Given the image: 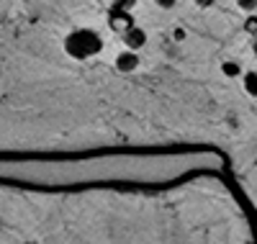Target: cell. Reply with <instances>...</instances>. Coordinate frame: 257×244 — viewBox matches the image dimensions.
Masks as SVG:
<instances>
[{
  "mask_svg": "<svg viewBox=\"0 0 257 244\" xmlns=\"http://www.w3.org/2000/svg\"><path fill=\"white\" fill-rule=\"evenodd\" d=\"M100 49H103V39L93 29H75L64 36V52L72 59L85 62V59L100 54Z\"/></svg>",
  "mask_w": 257,
  "mask_h": 244,
  "instance_id": "cell-1",
  "label": "cell"
},
{
  "mask_svg": "<svg viewBox=\"0 0 257 244\" xmlns=\"http://www.w3.org/2000/svg\"><path fill=\"white\" fill-rule=\"evenodd\" d=\"M108 26H111V31H116V34L123 36L128 29H134L137 24H134V18H132V13H128V11L111 8V11H108Z\"/></svg>",
  "mask_w": 257,
  "mask_h": 244,
  "instance_id": "cell-2",
  "label": "cell"
},
{
  "mask_svg": "<svg viewBox=\"0 0 257 244\" xmlns=\"http://www.w3.org/2000/svg\"><path fill=\"white\" fill-rule=\"evenodd\" d=\"M121 39H123V47H126L128 52H139V49H144V47H147V31H144V29H139V26L128 29Z\"/></svg>",
  "mask_w": 257,
  "mask_h": 244,
  "instance_id": "cell-3",
  "label": "cell"
},
{
  "mask_svg": "<svg viewBox=\"0 0 257 244\" xmlns=\"http://www.w3.org/2000/svg\"><path fill=\"white\" fill-rule=\"evenodd\" d=\"M139 67V54L137 52H121L118 57H116V70L121 72V75H132L134 70Z\"/></svg>",
  "mask_w": 257,
  "mask_h": 244,
  "instance_id": "cell-4",
  "label": "cell"
},
{
  "mask_svg": "<svg viewBox=\"0 0 257 244\" xmlns=\"http://www.w3.org/2000/svg\"><path fill=\"white\" fill-rule=\"evenodd\" d=\"M221 75H224V77H229V80L244 77V72H242V64H239L237 59H224V62H221Z\"/></svg>",
  "mask_w": 257,
  "mask_h": 244,
  "instance_id": "cell-5",
  "label": "cell"
},
{
  "mask_svg": "<svg viewBox=\"0 0 257 244\" xmlns=\"http://www.w3.org/2000/svg\"><path fill=\"white\" fill-rule=\"evenodd\" d=\"M244 90L247 95L257 98V72H244Z\"/></svg>",
  "mask_w": 257,
  "mask_h": 244,
  "instance_id": "cell-6",
  "label": "cell"
},
{
  "mask_svg": "<svg viewBox=\"0 0 257 244\" xmlns=\"http://www.w3.org/2000/svg\"><path fill=\"white\" fill-rule=\"evenodd\" d=\"M244 31H247L252 39H257V16H254V13L244 18Z\"/></svg>",
  "mask_w": 257,
  "mask_h": 244,
  "instance_id": "cell-7",
  "label": "cell"
},
{
  "mask_svg": "<svg viewBox=\"0 0 257 244\" xmlns=\"http://www.w3.org/2000/svg\"><path fill=\"white\" fill-rule=\"evenodd\" d=\"M237 8H242L247 16H252L257 11V0H237Z\"/></svg>",
  "mask_w": 257,
  "mask_h": 244,
  "instance_id": "cell-8",
  "label": "cell"
},
{
  "mask_svg": "<svg viewBox=\"0 0 257 244\" xmlns=\"http://www.w3.org/2000/svg\"><path fill=\"white\" fill-rule=\"evenodd\" d=\"M111 8H121V11H132L137 6V0H111Z\"/></svg>",
  "mask_w": 257,
  "mask_h": 244,
  "instance_id": "cell-9",
  "label": "cell"
},
{
  "mask_svg": "<svg viewBox=\"0 0 257 244\" xmlns=\"http://www.w3.org/2000/svg\"><path fill=\"white\" fill-rule=\"evenodd\" d=\"M155 3H157L160 8H165V11H170V8H175V0H155Z\"/></svg>",
  "mask_w": 257,
  "mask_h": 244,
  "instance_id": "cell-10",
  "label": "cell"
},
{
  "mask_svg": "<svg viewBox=\"0 0 257 244\" xmlns=\"http://www.w3.org/2000/svg\"><path fill=\"white\" fill-rule=\"evenodd\" d=\"M173 39H175V41H183V39H185V31H183V29H173Z\"/></svg>",
  "mask_w": 257,
  "mask_h": 244,
  "instance_id": "cell-11",
  "label": "cell"
},
{
  "mask_svg": "<svg viewBox=\"0 0 257 244\" xmlns=\"http://www.w3.org/2000/svg\"><path fill=\"white\" fill-rule=\"evenodd\" d=\"M196 3H198L201 8H211L213 3H216V0H196Z\"/></svg>",
  "mask_w": 257,
  "mask_h": 244,
  "instance_id": "cell-12",
  "label": "cell"
},
{
  "mask_svg": "<svg viewBox=\"0 0 257 244\" xmlns=\"http://www.w3.org/2000/svg\"><path fill=\"white\" fill-rule=\"evenodd\" d=\"M252 52H254V57H257V39L252 41Z\"/></svg>",
  "mask_w": 257,
  "mask_h": 244,
  "instance_id": "cell-13",
  "label": "cell"
},
{
  "mask_svg": "<svg viewBox=\"0 0 257 244\" xmlns=\"http://www.w3.org/2000/svg\"><path fill=\"white\" fill-rule=\"evenodd\" d=\"M29 244H31V241H29Z\"/></svg>",
  "mask_w": 257,
  "mask_h": 244,
  "instance_id": "cell-14",
  "label": "cell"
}]
</instances>
